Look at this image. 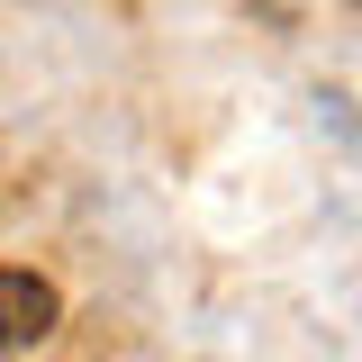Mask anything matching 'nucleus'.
Wrapping results in <instances>:
<instances>
[{"label": "nucleus", "instance_id": "obj_1", "mask_svg": "<svg viewBox=\"0 0 362 362\" xmlns=\"http://www.w3.org/2000/svg\"><path fill=\"white\" fill-rule=\"evenodd\" d=\"M54 317H64V290H54L45 272L0 263V362H9V354H37L45 335H54Z\"/></svg>", "mask_w": 362, "mask_h": 362}]
</instances>
